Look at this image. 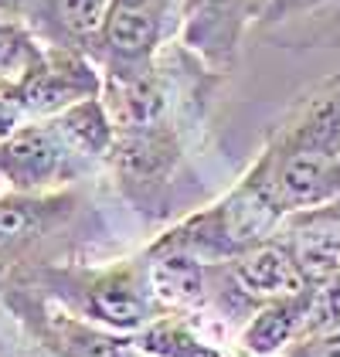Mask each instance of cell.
<instances>
[{
  "label": "cell",
  "instance_id": "obj_5",
  "mask_svg": "<svg viewBox=\"0 0 340 357\" xmlns=\"http://www.w3.org/2000/svg\"><path fill=\"white\" fill-rule=\"evenodd\" d=\"M0 306L45 357H153L133 333L88 324L14 279H0Z\"/></svg>",
  "mask_w": 340,
  "mask_h": 357
},
{
  "label": "cell",
  "instance_id": "obj_6",
  "mask_svg": "<svg viewBox=\"0 0 340 357\" xmlns=\"http://www.w3.org/2000/svg\"><path fill=\"white\" fill-rule=\"evenodd\" d=\"M102 170L85 157L61 119H38L0 139V191L48 194L92 184Z\"/></svg>",
  "mask_w": 340,
  "mask_h": 357
},
{
  "label": "cell",
  "instance_id": "obj_1",
  "mask_svg": "<svg viewBox=\"0 0 340 357\" xmlns=\"http://www.w3.org/2000/svg\"><path fill=\"white\" fill-rule=\"evenodd\" d=\"M279 218L340 197V72L289 112L238 177Z\"/></svg>",
  "mask_w": 340,
  "mask_h": 357
},
{
  "label": "cell",
  "instance_id": "obj_7",
  "mask_svg": "<svg viewBox=\"0 0 340 357\" xmlns=\"http://www.w3.org/2000/svg\"><path fill=\"white\" fill-rule=\"evenodd\" d=\"M184 0H113L95 65L102 75H130L153 65V58L180 38Z\"/></svg>",
  "mask_w": 340,
  "mask_h": 357
},
{
  "label": "cell",
  "instance_id": "obj_4",
  "mask_svg": "<svg viewBox=\"0 0 340 357\" xmlns=\"http://www.w3.org/2000/svg\"><path fill=\"white\" fill-rule=\"evenodd\" d=\"M279 225H283V218L249 184L238 181L218 201L180 215L150 242L187 252L201 262H228V259L255 248L258 242L272 238L279 231Z\"/></svg>",
  "mask_w": 340,
  "mask_h": 357
},
{
  "label": "cell",
  "instance_id": "obj_17",
  "mask_svg": "<svg viewBox=\"0 0 340 357\" xmlns=\"http://www.w3.org/2000/svg\"><path fill=\"white\" fill-rule=\"evenodd\" d=\"M0 357H24V354H10V351H0Z\"/></svg>",
  "mask_w": 340,
  "mask_h": 357
},
{
  "label": "cell",
  "instance_id": "obj_9",
  "mask_svg": "<svg viewBox=\"0 0 340 357\" xmlns=\"http://www.w3.org/2000/svg\"><path fill=\"white\" fill-rule=\"evenodd\" d=\"M21 92L31 119H52L85 99L102 96V72L92 58L45 45L41 55L21 72Z\"/></svg>",
  "mask_w": 340,
  "mask_h": 357
},
{
  "label": "cell",
  "instance_id": "obj_12",
  "mask_svg": "<svg viewBox=\"0 0 340 357\" xmlns=\"http://www.w3.org/2000/svg\"><path fill=\"white\" fill-rule=\"evenodd\" d=\"M307 327H310V286L258 306L238 327L235 340L252 357H279L307 333Z\"/></svg>",
  "mask_w": 340,
  "mask_h": 357
},
{
  "label": "cell",
  "instance_id": "obj_13",
  "mask_svg": "<svg viewBox=\"0 0 340 357\" xmlns=\"http://www.w3.org/2000/svg\"><path fill=\"white\" fill-rule=\"evenodd\" d=\"M41 41L34 38V31L10 14H0V79H14L28 68L34 58L41 55Z\"/></svg>",
  "mask_w": 340,
  "mask_h": 357
},
{
  "label": "cell",
  "instance_id": "obj_14",
  "mask_svg": "<svg viewBox=\"0 0 340 357\" xmlns=\"http://www.w3.org/2000/svg\"><path fill=\"white\" fill-rule=\"evenodd\" d=\"M340 7V0H265L262 14H258V24L255 28H283L289 21H300V17H313L320 10H334Z\"/></svg>",
  "mask_w": 340,
  "mask_h": 357
},
{
  "label": "cell",
  "instance_id": "obj_8",
  "mask_svg": "<svg viewBox=\"0 0 340 357\" xmlns=\"http://www.w3.org/2000/svg\"><path fill=\"white\" fill-rule=\"evenodd\" d=\"M262 7L265 0H184V24L177 41L211 72L228 79L242 58L249 28L258 24Z\"/></svg>",
  "mask_w": 340,
  "mask_h": 357
},
{
  "label": "cell",
  "instance_id": "obj_2",
  "mask_svg": "<svg viewBox=\"0 0 340 357\" xmlns=\"http://www.w3.org/2000/svg\"><path fill=\"white\" fill-rule=\"evenodd\" d=\"M0 279H14L34 289L38 296L58 303L61 310L116 333H140L146 324L160 317L143 252L119 259L48 262L34 269L0 273Z\"/></svg>",
  "mask_w": 340,
  "mask_h": 357
},
{
  "label": "cell",
  "instance_id": "obj_10",
  "mask_svg": "<svg viewBox=\"0 0 340 357\" xmlns=\"http://www.w3.org/2000/svg\"><path fill=\"white\" fill-rule=\"evenodd\" d=\"M109 3L113 0H31L21 10V21L41 45L79 52L95 61Z\"/></svg>",
  "mask_w": 340,
  "mask_h": 357
},
{
  "label": "cell",
  "instance_id": "obj_11",
  "mask_svg": "<svg viewBox=\"0 0 340 357\" xmlns=\"http://www.w3.org/2000/svg\"><path fill=\"white\" fill-rule=\"evenodd\" d=\"M133 337L153 357H252L228 330L187 313H160Z\"/></svg>",
  "mask_w": 340,
  "mask_h": 357
},
{
  "label": "cell",
  "instance_id": "obj_3",
  "mask_svg": "<svg viewBox=\"0 0 340 357\" xmlns=\"http://www.w3.org/2000/svg\"><path fill=\"white\" fill-rule=\"evenodd\" d=\"M92 184L48 194L0 191V273L88 259L109 231Z\"/></svg>",
  "mask_w": 340,
  "mask_h": 357
},
{
  "label": "cell",
  "instance_id": "obj_16",
  "mask_svg": "<svg viewBox=\"0 0 340 357\" xmlns=\"http://www.w3.org/2000/svg\"><path fill=\"white\" fill-rule=\"evenodd\" d=\"M31 0H0V14H10V17H21V10L28 7Z\"/></svg>",
  "mask_w": 340,
  "mask_h": 357
},
{
  "label": "cell",
  "instance_id": "obj_15",
  "mask_svg": "<svg viewBox=\"0 0 340 357\" xmlns=\"http://www.w3.org/2000/svg\"><path fill=\"white\" fill-rule=\"evenodd\" d=\"M279 357H340V320L313 330L307 337H300V340H296L293 347H286Z\"/></svg>",
  "mask_w": 340,
  "mask_h": 357
}]
</instances>
